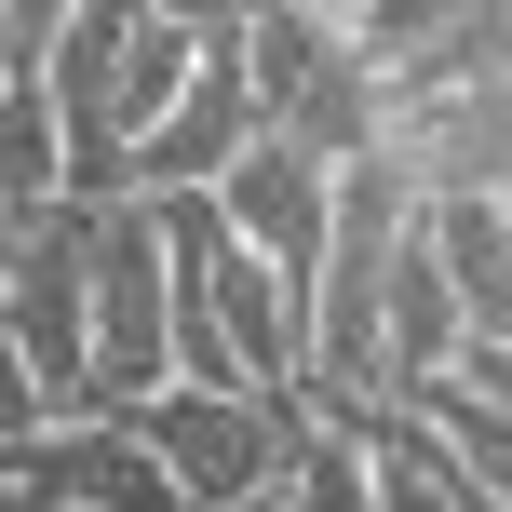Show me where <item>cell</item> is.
<instances>
[{
    "label": "cell",
    "mask_w": 512,
    "mask_h": 512,
    "mask_svg": "<svg viewBox=\"0 0 512 512\" xmlns=\"http://www.w3.org/2000/svg\"><path fill=\"white\" fill-rule=\"evenodd\" d=\"M378 351H391V391H445L459 378V351H472V310H459V283H445V256H432V216H418V243H405V270H391V310H378Z\"/></svg>",
    "instance_id": "7"
},
{
    "label": "cell",
    "mask_w": 512,
    "mask_h": 512,
    "mask_svg": "<svg viewBox=\"0 0 512 512\" xmlns=\"http://www.w3.org/2000/svg\"><path fill=\"white\" fill-rule=\"evenodd\" d=\"M283 512H378L364 432H324V418H310V459H297V499H283Z\"/></svg>",
    "instance_id": "10"
},
{
    "label": "cell",
    "mask_w": 512,
    "mask_h": 512,
    "mask_svg": "<svg viewBox=\"0 0 512 512\" xmlns=\"http://www.w3.org/2000/svg\"><path fill=\"white\" fill-rule=\"evenodd\" d=\"M0 324H14V445L68 432V418H108L95 405V203H54L14 230Z\"/></svg>",
    "instance_id": "1"
},
{
    "label": "cell",
    "mask_w": 512,
    "mask_h": 512,
    "mask_svg": "<svg viewBox=\"0 0 512 512\" xmlns=\"http://www.w3.org/2000/svg\"><path fill=\"white\" fill-rule=\"evenodd\" d=\"M445 391H472V405H499V418H512V337H472Z\"/></svg>",
    "instance_id": "11"
},
{
    "label": "cell",
    "mask_w": 512,
    "mask_h": 512,
    "mask_svg": "<svg viewBox=\"0 0 512 512\" xmlns=\"http://www.w3.org/2000/svg\"><path fill=\"white\" fill-rule=\"evenodd\" d=\"M135 432L162 445L189 512H283L297 499V459H310V405L297 391H162Z\"/></svg>",
    "instance_id": "3"
},
{
    "label": "cell",
    "mask_w": 512,
    "mask_h": 512,
    "mask_svg": "<svg viewBox=\"0 0 512 512\" xmlns=\"http://www.w3.org/2000/svg\"><path fill=\"white\" fill-rule=\"evenodd\" d=\"M418 418H432V432H445V459H459L472 486L512 512V418H499V405H472V391H418Z\"/></svg>",
    "instance_id": "9"
},
{
    "label": "cell",
    "mask_w": 512,
    "mask_h": 512,
    "mask_svg": "<svg viewBox=\"0 0 512 512\" xmlns=\"http://www.w3.org/2000/svg\"><path fill=\"white\" fill-rule=\"evenodd\" d=\"M176 391V243H162V203H95V405L149 418Z\"/></svg>",
    "instance_id": "4"
},
{
    "label": "cell",
    "mask_w": 512,
    "mask_h": 512,
    "mask_svg": "<svg viewBox=\"0 0 512 512\" xmlns=\"http://www.w3.org/2000/svg\"><path fill=\"white\" fill-rule=\"evenodd\" d=\"M0 512H54V499H0Z\"/></svg>",
    "instance_id": "12"
},
{
    "label": "cell",
    "mask_w": 512,
    "mask_h": 512,
    "mask_svg": "<svg viewBox=\"0 0 512 512\" xmlns=\"http://www.w3.org/2000/svg\"><path fill=\"white\" fill-rule=\"evenodd\" d=\"M216 203H230V230L270 256L283 283H297V297H324V256H337V203H351V176H337V162H310V149H283V135H256V162L230 189H216Z\"/></svg>",
    "instance_id": "5"
},
{
    "label": "cell",
    "mask_w": 512,
    "mask_h": 512,
    "mask_svg": "<svg viewBox=\"0 0 512 512\" xmlns=\"http://www.w3.org/2000/svg\"><path fill=\"white\" fill-rule=\"evenodd\" d=\"M364 472H378V512H499L459 459H445V432L418 405H391L378 432H364Z\"/></svg>",
    "instance_id": "8"
},
{
    "label": "cell",
    "mask_w": 512,
    "mask_h": 512,
    "mask_svg": "<svg viewBox=\"0 0 512 512\" xmlns=\"http://www.w3.org/2000/svg\"><path fill=\"white\" fill-rule=\"evenodd\" d=\"M14 499H54V512H189L162 445L135 418H68V432H27L14 445Z\"/></svg>",
    "instance_id": "6"
},
{
    "label": "cell",
    "mask_w": 512,
    "mask_h": 512,
    "mask_svg": "<svg viewBox=\"0 0 512 512\" xmlns=\"http://www.w3.org/2000/svg\"><path fill=\"white\" fill-rule=\"evenodd\" d=\"M243 68H256V108H270V135H283V149L337 162V176L391 149V95H378V68L351 54V14L256 0V14H243Z\"/></svg>",
    "instance_id": "2"
}]
</instances>
